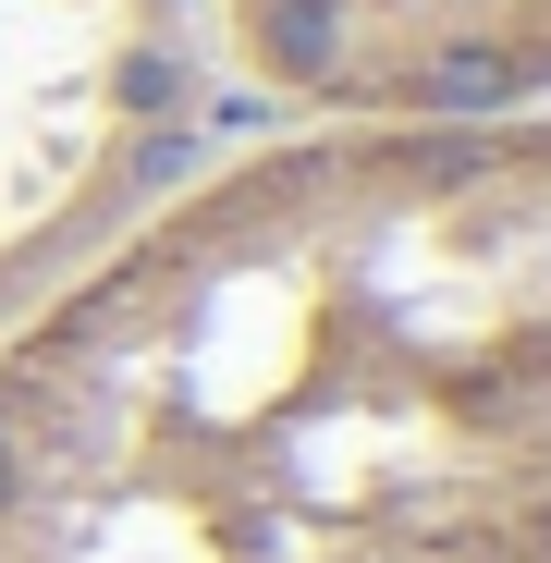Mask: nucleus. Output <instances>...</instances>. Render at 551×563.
<instances>
[{
	"instance_id": "2",
	"label": "nucleus",
	"mask_w": 551,
	"mask_h": 563,
	"mask_svg": "<svg viewBox=\"0 0 551 563\" xmlns=\"http://www.w3.org/2000/svg\"><path fill=\"white\" fill-rule=\"evenodd\" d=\"M209 25L307 123H527L551 99V0H209Z\"/></svg>"
},
{
	"instance_id": "1",
	"label": "nucleus",
	"mask_w": 551,
	"mask_h": 563,
	"mask_svg": "<svg viewBox=\"0 0 551 563\" xmlns=\"http://www.w3.org/2000/svg\"><path fill=\"white\" fill-rule=\"evenodd\" d=\"M0 563H551V111L319 123L49 282Z\"/></svg>"
}]
</instances>
